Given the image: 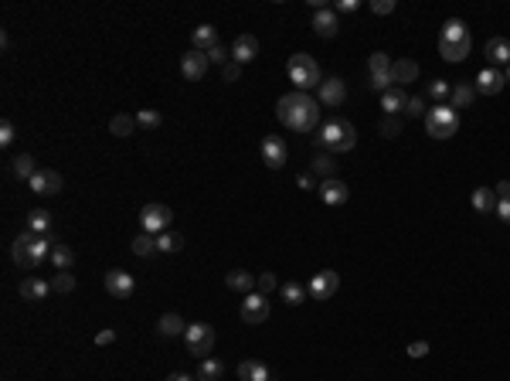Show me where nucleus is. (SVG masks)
<instances>
[{
  "mask_svg": "<svg viewBox=\"0 0 510 381\" xmlns=\"http://www.w3.org/2000/svg\"><path fill=\"white\" fill-rule=\"evenodd\" d=\"M191 48L194 51H211V48H218V27H211V24H198L194 27V34H191Z\"/></svg>",
  "mask_w": 510,
  "mask_h": 381,
  "instance_id": "nucleus-21",
  "label": "nucleus"
},
{
  "mask_svg": "<svg viewBox=\"0 0 510 381\" xmlns=\"http://www.w3.org/2000/svg\"><path fill=\"white\" fill-rule=\"evenodd\" d=\"M313 174H316L320 181H330V177L337 174L333 157H330V153H316V157H313Z\"/></svg>",
  "mask_w": 510,
  "mask_h": 381,
  "instance_id": "nucleus-36",
  "label": "nucleus"
},
{
  "mask_svg": "<svg viewBox=\"0 0 510 381\" xmlns=\"http://www.w3.org/2000/svg\"><path fill=\"white\" fill-rule=\"evenodd\" d=\"M504 75H507V82H510V65H507V72H504Z\"/></svg>",
  "mask_w": 510,
  "mask_h": 381,
  "instance_id": "nucleus-57",
  "label": "nucleus"
},
{
  "mask_svg": "<svg viewBox=\"0 0 510 381\" xmlns=\"http://www.w3.org/2000/svg\"><path fill=\"white\" fill-rule=\"evenodd\" d=\"M51 262H55V269H58V273H68V269L75 266V252H72L68 245H62V242H58V245L51 249Z\"/></svg>",
  "mask_w": 510,
  "mask_h": 381,
  "instance_id": "nucleus-35",
  "label": "nucleus"
},
{
  "mask_svg": "<svg viewBox=\"0 0 510 381\" xmlns=\"http://www.w3.org/2000/svg\"><path fill=\"white\" fill-rule=\"evenodd\" d=\"M286 72H290V82L296 86V93H306V89H320V65H316V58L313 55H293L290 58V65H286Z\"/></svg>",
  "mask_w": 510,
  "mask_h": 381,
  "instance_id": "nucleus-5",
  "label": "nucleus"
},
{
  "mask_svg": "<svg viewBox=\"0 0 510 381\" xmlns=\"http://www.w3.org/2000/svg\"><path fill=\"white\" fill-rule=\"evenodd\" d=\"M429 354V341H415V344H408V358H425Z\"/></svg>",
  "mask_w": 510,
  "mask_h": 381,
  "instance_id": "nucleus-48",
  "label": "nucleus"
},
{
  "mask_svg": "<svg viewBox=\"0 0 510 381\" xmlns=\"http://www.w3.org/2000/svg\"><path fill=\"white\" fill-rule=\"evenodd\" d=\"M112 341H116V330H99V334H96V344H99V347L112 344Z\"/></svg>",
  "mask_w": 510,
  "mask_h": 381,
  "instance_id": "nucleus-52",
  "label": "nucleus"
},
{
  "mask_svg": "<svg viewBox=\"0 0 510 381\" xmlns=\"http://www.w3.org/2000/svg\"><path fill=\"white\" fill-rule=\"evenodd\" d=\"M259 150H262L266 167H272V171H283V167L290 164V147H286V140H279V136H266Z\"/></svg>",
  "mask_w": 510,
  "mask_h": 381,
  "instance_id": "nucleus-11",
  "label": "nucleus"
},
{
  "mask_svg": "<svg viewBox=\"0 0 510 381\" xmlns=\"http://www.w3.org/2000/svg\"><path fill=\"white\" fill-rule=\"evenodd\" d=\"M316 147L333 150V153L354 150V147H357V130H354V123H347V119H327V123L320 126Z\"/></svg>",
  "mask_w": 510,
  "mask_h": 381,
  "instance_id": "nucleus-3",
  "label": "nucleus"
},
{
  "mask_svg": "<svg viewBox=\"0 0 510 381\" xmlns=\"http://www.w3.org/2000/svg\"><path fill=\"white\" fill-rule=\"evenodd\" d=\"M497 197H500V201L510 197V181H500V184H497Z\"/></svg>",
  "mask_w": 510,
  "mask_h": 381,
  "instance_id": "nucleus-55",
  "label": "nucleus"
},
{
  "mask_svg": "<svg viewBox=\"0 0 510 381\" xmlns=\"http://www.w3.org/2000/svg\"><path fill=\"white\" fill-rule=\"evenodd\" d=\"M129 249H133L140 259H150V256H157V252H160V249H157V235H146V232H143V235H136V238L129 242Z\"/></svg>",
  "mask_w": 510,
  "mask_h": 381,
  "instance_id": "nucleus-32",
  "label": "nucleus"
},
{
  "mask_svg": "<svg viewBox=\"0 0 510 381\" xmlns=\"http://www.w3.org/2000/svg\"><path fill=\"white\" fill-rule=\"evenodd\" d=\"M473 99H476V89H473V86H466V82H456V89L449 93L452 109H466V106H473Z\"/></svg>",
  "mask_w": 510,
  "mask_h": 381,
  "instance_id": "nucleus-33",
  "label": "nucleus"
},
{
  "mask_svg": "<svg viewBox=\"0 0 510 381\" xmlns=\"http://www.w3.org/2000/svg\"><path fill=\"white\" fill-rule=\"evenodd\" d=\"M133 130H136V116H129V112H119V116H112V119H109V133H112V136H119V140L133 136Z\"/></svg>",
  "mask_w": 510,
  "mask_h": 381,
  "instance_id": "nucleus-28",
  "label": "nucleus"
},
{
  "mask_svg": "<svg viewBox=\"0 0 510 381\" xmlns=\"http://www.w3.org/2000/svg\"><path fill=\"white\" fill-rule=\"evenodd\" d=\"M449 93H452V86L446 82V79H435L432 86H429V95L439 102V106H446V99H449Z\"/></svg>",
  "mask_w": 510,
  "mask_h": 381,
  "instance_id": "nucleus-42",
  "label": "nucleus"
},
{
  "mask_svg": "<svg viewBox=\"0 0 510 381\" xmlns=\"http://www.w3.org/2000/svg\"><path fill=\"white\" fill-rule=\"evenodd\" d=\"M55 245H58V242L48 238V235L21 232V235L14 238V245H10V259H14L17 266H24V269H38V266L48 259V252H51Z\"/></svg>",
  "mask_w": 510,
  "mask_h": 381,
  "instance_id": "nucleus-2",
  "label": "nucleus"
},
{
  "mask_svg": "<svg viewBox=\"0 0 510 381\" xmlns=\"http://www.w3.org/2000/svg\"><path fill=\"white\" fill-rule=\"evenodd\" d=\"M405 116L408 119H425V99H422V95H408Z\"/></svg>",
  "mask_w": 510,
  "mask_h": 381,
  "instance_id": "nucleus-43",
  "label": "nucleus"
},
{
  "mask_svg": "<svg viewBox=\"0 0 510 381\" xmlns=\"http://www.w3.org/2000/svg\"><path fill=\"white\" fill-rule=\"evenodd\" d=\"M255 58H259V38L238 34L235 45H231V62H235V65H248V62H255Z\"/></svg>",
  "mask_w": 510,
  "mask_h": 381,
  "instance_id": "nucleus-15",
  "label": "nucleus"
},
{
  "mask_svg": "<svg viewBox=\"0 0 510 381\" xmlns=\"http://www.w3.org/2000/svg\"><path fill=\"white\" fill-rule=\"evenodd\" d=\"M157 249H160L164 256H174V252L184 249V235H177V232H164V235H157Z\"/></svg>",
  "mask_w": 510,
  "mask_h": 381,
  "instance_id": "nucleus-37",
  "label": "nucleus"
},
{
  "mask_svg": "<svg viewBox=\"0 0 510 381\" xmlns=\"http://www.w3.org/2000/svg\"><path fill=\"white\" fill-rule=\"evenodd\" d=\"M344 95H347V86L340 82V79H327V82H320V102L323 106H340L344 102Z\"/></svg>",
  "mask_w": 510,
  "mask_h": 381,
  "instance_id": "nucleus-23",
  "label": "nucleus"
},
{
  "mask_svg": "<svg viewBox=\"0 0 510 381\" xmlns=\"http://www.w3.org/2000/svg\"><path fill=\"white\" fill-rule=\"evenodd\" d=\"M225 286L228 289H235V293H252L255 286H259V276H252V273H245V269H231L228 276H225Z\"/></svg>",
  "mask_w": 510,
  "mask_h": 381,
  "instance_id": "nucleus-24",
  "label": "nucleus"
},
{
  "mask_svg": "<svg viewBox=\"0 0 510 381\" xmlns=\"http://www.w3.org/2000/svg\"><path fill=\"white\" fill-rule=\"evenodd\" d=\"M371 10L385 17V14H392V10H395V0H374V3H371Z\"/></svg>",
  "mask_w": 510,
  "mask_h": 381,
  "instance_id": "nucleus-50",
  "label": "nucleus"
},
{
  "mask_svg": "<svg viewBox=\"0 0 510 381\" xmlns=\"http://www.w3.org/2000/svg\"><path fill=\"white\" fill-rule=\"evenodd\" d=\"M504 86H507V75L500 72V69H480V75H476V93L483 95H500L504 93Z\"/></svg>",
  "mask_w": 510,
  "mask_h": 381,
  "instance_id": "nucleus-16",
  "label": "nucleus"
},
{
  "mask_svg": "<svg viewBox=\"0 0 510 381\" xmlns=\"http://www.w3.org/2000/svg\"><path fill=\"white\" fill-rule=\"evenodd\" d=\"M276 116L286 130H296V133H313L316 123H320V102L309 93H290L276 102Z\"/></svg>",
  "mask_w": 510,
  "mask_h": 381,
  "instance_id": "nucleus-1",
  "label": "nucleus"
},
{
  "mask_svg": "<svg viewBox=\"0 0 510 381\" xmlns=\"http://www.w3.org/2000/svg\"><path fill=\"white\" fill-rule=\"evenodd\" d=\"M415 79H418V62H411V58L392 62V86L395 89H405L408 82H415Z\"/></svg>",
  "mask_w": 510,
  "mask_h": 381,
  "instance_id": "nucleus-19",
  "label": "nucleus"
},
{
  "mask_svg": "<svg viewBox=\"0 0 510 381\" xmlns=\"http://www.w3.org/2000/svg\"><path fill=\"white\" fill-rule=\"evenodd\" d=\"M238 378H242V381H272V375H269V368H266L262 361L248 358V361H242V365H238Z\"/></svg>",
  "mask_w": 510,
  "mask_h": 381,
  "instance_id": "nucleus-26",
  "label": "nucleus"
},
{
  "mask_svg": "<svg viewBox=\"0 0 510 381\" xmlns=\"http://www.w3.org/2000/svg\"><path fill=\"white\" fill-rule=\"evenodd\" d=\"M276 286H279V280H276L272 273H262V276H259V293H262V296H269Z\"/></svg>",
  "mask_w": 510,
  "mask_h": 381,
  "instance_id": "nucleus-46",
  "label": "nucleus"
},
{
  "mask_svg": "<svg viewBox=\"0 0 510 381\" xmlns=\"http://www.w3.org/2000/svg\"><path fill=\"white\" fill-rule=\"evenodd\" d=\"M313 31H316L320 38H333V34L340 31L337 10H330V7H320V10L313 14Z\"/></svg>",
  "mask_w": 510,
  "mask_h": 381,
  "instance_id": "nucleus-20",
  "label": "nucleus"
},
{
  "mask_svg": "<svg viewBox=\"0 0 510 381\" xmlns=\"http://www.w3.org/2000/svg\"><path fill=\"white\" fill-rule=\"evenodd\" d=\"M133 289H136V280H133L126 269H109V273H105V293H109V296H116V299H129Z\"/></svg>",
  "mask_w": 510,
  "mask_h": 381,
  "instance_id": "nucleus-13",
  "label": "nucleus"
},
{
  "mask_svg": "<svg viewBox=\"0 0 510 381\" xmlns=\"http://www.w3.org/2000/svg\"><path fill=\"white\" fill-rule=\"evenodd\" d=\"M164 123V116L157 112V109H140L136 112V126H146V130H157Z\"/></svg>",
  "mask_w": 510,
  "mask_h": 381,
  "instance_id": "nucleus-40",
  "label": "nucleus"
},
{
  "mask_svg": "<svg viewBox=\"0 0 510 381\" xmlns=\"http://www.w3.org/2000/svg\"><path fill=\"white\" fill-rule=\"evenodd\" d=\"M225 375V365L214 361V358H201V368H198V381H218Z\"/></svg>",
  "mask_w": 510,
  "mask_h": 381,
  "instance_id": "nucleus-38",
  "label": "nucleus"
},
{
  "mask_svg": "<svg viewBox=\"0 0 510 381\" xmlns=\"http://www.w3.org/2000/svg\"><path fill=\"white\" fill-rule=\"evenodd\" d=\"M368 69H371V89H374V93L385 95L388 89H395V86H392V62H388L385 51H374L371 62H368Z\"/></svg>",
  "mask_w": 510,
  "mask_h": 381,
  "instance_id": "nucleus-9",
  "label": "nucleus"
},
{
  "mask_svg": "<svg viewBox=\"0 0 510 381\" xmlns=\"http://www.w3.org/2000/svg\"><path fill=\"white\" fill-rule=\"evenodd\" d=\"M27 184H31L34 194H58V190H62V174L51 171V167H44V171H38Z\"/></svg>",
  "mask_w": 510,
  "mask_h": 381,
  "instance_id": "nucleus-18",
  "label": "nucleus"
},
{
  "mask_svg": "<svg viewBox=\"0 0 510 381\" xmlns=\"http://www.w3.org/2000/svg\"><path fill=\"white\" fill-rule=\"evenodd\" d=\"M487 58H490V69L510 65V41L507 38H490V41H487Z\"/></svg>",
  "mask_w": 510,
  "mask_h": 381,
  "instance_id": "nucleus-25",
  "label": "nucleus"
},
{
  "mask_svg": "<svg viewBox=\"0 0 510 381\" xmlns=\"http://www.w3.org/2000/svg\"><path fill=\"white\" fill-rule=\"evenodd\" d=\"M378 130H381V136H388V140H395V136H402V119H398V116H385Z\"/></svg>",
  "mask_w": 510,
  "mask_h": 381,
  "instance_id": "nucleus-41",
  "label": "nucleus"
},
{
  "mask_svg": "<svg viewBox=\"0 0 510 381\" xmlns=\"http://www.w3.org/2000/svg\"><path fill=\"white\" fill-rule=\"evenodd\" d=\"M337 10L340 14H350V10H357V0H337Z\"/></svg>",
  "mask_w": 510,
  "mask_h": 381,
  "instance_id": "nucleus-54",
  "label": "nucleus"
},
{
  "mask_svg": "<svg viewBox=\"0 0 510 381\" xmlns=\"http://www.w3.org/2000/svg\"><path fill=\"white\" fill-rule=\"evenodd\" d=\"M14 136H17V133H14V123H10V119H3V123H0V143H3V147H10V143H14Z\"/></svg>",
  "mask_w": 510,
  "mask_h": 381,
  "instance_id": "nucleus-47",
  "label": "nucleus"
},
{
  "mask_svg": "<svg viewBox=\"0 0 510 381\" xmlns=\"http://www.w3.org/2000/svg\"><path fill=\"white\" fill-rule=\"evenodd\" d=\"M170 221H174V211L167 204H143V211H140V228L146 235H164L170 228Z\"/></svg>",
  "mask_w": 510,
  "mask_h": 381,
  "instance_id": "nucleus-8",
  "label": "nucleus"
},
{
  "mask_svg": "<svg viewBox=\"0 0 510 381\" xmlns=\"http://www.w3.org/2000/svg\"><path fill=\"white\" fill-rule=\"evenodd\" d=\"M214 327L211 323H188V330H184V344H188V351L194 354V358H207L211 351H214Z\"/></svg>",
  "mask_w": 510,
  "mask_h": 381,
  "instance_id": "nucleus-7",
  "label": "nucleus"
},
{
  "mask_svg": "<svg viewBox=\"0 0 510 381\" xmlns=\"http://www.w3.org/2000/svg\"><path fill=\"white\" fill-rule=\"evenodd\" d=\"M242 320L245 323H252V327H259V323H266L269 320V296H262V293H248L245 299H242Z\"/></svg>",
  "mask_w": 510,
  "mask_h": 381,
  "instance_id": "nucleus-10",
  "label": "nucleus"
},
{
  "mask_svg": "<svg viewBox=\"0 0 510 381\" xmlns=\"http://www.w3.org/2000/svg\"><path fill=\"white\" fill-rule=\"evenodd\" d=\"M497 190L490 188H476L473 190V197H470V204H473V211H480V214H487V211H497Z\"/></svg>",
  "mask_w": 510,
  "mask_h": 381,
  "instance_id": "nucleus-27",
  "label": "nucleus"
},
{
  "mask_svg": "<svg viewBox=\"0 0 510 381\" xmlns=\"http://www.w3.org/2000/svg\"><path fill=\"white\" fill-rule=\"evenodd\" d=\"M337 289H340V276H337L333 269H323V273H316V276L306 283L309 299H330Z\"/></svg>",
  "mask_w": 510,
  "mask_h": 381,
  "instance_id": "nucleus-12",
  "label": "nucleus"
},
{
  "mask_svg": "<svg viewBox=\"0 0 510 381\" xmlns=\"http://www.w3.org/2000/svg\"><path fill=\"white\" fill-rule=\"evenodd\" d=\"M300 188H303V190L316 188V174H300Z\"/></svg>",
  "mask_w": 510,
  "mask_h": 381,
  "instance_id": "nucleus-53",
  "label": "nucleus"
},
{
  "mask_svg": "<svg viewBox=\"0 0 510 381\" xmlns=\"http://www.w3.org/2000/svg\"><path fill=\"white\" fill-rule=\"evenodd\" d=\"M456 130H459V116L452 106H435L425 112V133L432 140H449V136H456Z\"/></svg>",
  "mask_w": 510,
  "mask_h": 381,
  "instance_id": "nucleus-6",
  "label": "nucleus"
},
{
  "mask_svg": "<svg viewBox=\"0 0 510 381\" xmlns=\"http://www.w3.org/2000/svg\"><path fill=\"white\" fill-rule=\"evenodd\" d=\"M497 218H500L504 225H510V197H504V201H497Z\"/></svg>",
  "mask_w": 510,
  "mask_h": 381,
  "instance_id": "nucleus-51",
  "label": "nucleus"
},
{
  "mask_svg": "<svg viewBox=\"0 0 510 381\" xmlns=\"http://www.w3.org/2000/svg\"><path fill=\"white\" fill-rule=\"evenodd\" d=\"M439 55L446 58V62H463V58H470V31H466V24L463 21H446L442 24V34H439Z\"/></svg>",
  "mask_w": 510,
  "mask_h": 381,
  "instance_id": "nucleus-4",
  "label": "nucleus"
},
{
  "mask_svg": "<svg viewBox=\"0 0 510 381\" xmlns=\"http://www.w3.org/2000/svg\"><path fill=\"white\" fill-rule=\"evenodd\" d=\"M228 58H231V51H225L221 45L207 51V62H211V65H228Z\"/></svg>",
  "mask_w": 510,
  "mask_h": 381,
  "instance_id": "nucleus-45",
  "label": "nucleus"
},
{
  "mask_svg": "<svg viewBox=\"0 0 510 381\" xmlns=\"http://www.w3.org/2000/svg\"><path fill=\"white\" fill-rule=\"evenodd\" d=\"M207 65H211V62H207L204 51H194V48H191L188 55H181V75L191 79V82H201L204 75H207Z\"/></svg>",
  "mask_w": 510,
  "mask_h": 381,
  "instance_id": "nucleus-14",
  "label": "nucleus"
},
{
  "mask_svg": "<svg viewBox=\"0 0 510 381\" xmlns=\"http://www.w3.org/2000/svg\"><path fill=\"white\" fill-rule=\"evenodd\" d=\"M221 75H225V82H238V79H242V65H235V62H228Z\"/></svg>",
  "mask_w": 510,
  "mask_h": 381,
  "instance_id": "nucleus-49",
  "label": "nucleus"
},
{
  "mask_svg": "<svg viewBox=\"0 0 510 381\" xmlns=\"http://www.w3.org/2000/svg\"><path fill=\"white\" fill-rule=\"evenodd\" d=\"M48 228H51V214H48L44 208H34V211L27 214V232H34V235H48Z\"/></svg>",
  "mask_w": 510,
  "mask_h": 381,
  "instance_id": "nucleus-34",
  "label": "nucleus"
},
{
  "mask_svg": "<svg viewBox=\"0 0 510 381\" xmlns=\"http://www.w3.org/2000/svg\"><path fill=\"white\" fill-rule=\"evenodd\" d=\"M188 327H184V320L177 317V313H164L160 320H157V334L160 337H181Z\"/></svg>",
  "mask_w": 510,
  "mask_h": 381,
  "instance_id": "nucleus-30",
  "label": "nucleus"
},
{
  "mask_svg": "<svg viewBox=\"0 0 510 381\" xmlns=\"http://www.w3.org/2000/svg\"><path fill=\"white\" fill-rule=\"evenodd\" d=\"M51 289H55V293H72V289H75V276H72V273H58V276L51 280Z\"/></svg>",
  "mask_w": 510,
  "mask_h": 381,
  "instance_id": "nucleus-44",
  "label": "nucleus"
},
{
  "mask_svg": "<svg viewBox=\"0 0 510 381\" xmlns=\"http://www.w3.org/2000/svg\"><path fill=\"white\" fill-rule=\"evenodd\" d=\"M320 201L323 204H330V208H337V204H347V197H350V190L344 181H337V177H330V181H320Z\"/></svg>",
  "mask_w": 510,
  "mask_h": 381,
  "instance_id": "nucleus-17",
  "label": "nucleus"
},
{
  "mask_svg": "<svg viewBox=\"0 0 510 381\" xmlns=\"http://www.w3.org/2000/svg\"><path fill=\"white\" fill-rule=\"evenodd\" d=\"M167 381H198V378H191V375H181V371H174V375H167Z\"/></svg>",
  "mask_w": 510,
  "mask_h": 381,
  "instance_id": "nucleus-56",
  "label": "nucleus"
},
{
  "mask_svg": "<svg viewBox=\"0 0 510 381\" xmlns=\"http://www.w3.org/2000/svg\"><path fill=\"white\" fill-rule=\"evenodd\" d=\"M10 174H14L17 181H31V177L38 174V167H34V157H31V153H21V157H14V160H10Z\"/></svg>",
  "mask_w": 510,
  "mask_h": 381,
  "instance_id": "nucleus-29",
  "label": "nucleus"
},
{
  "mask_svg": "<svg viewBox=\"0 0 510 381\" xmlns=\"http://www.w3.org/2000/svg\"><path fill=\"white\" fill-rule=\"evenodd\" d=\"M279 293H283V299H286L290 306H296V303H303L306 299V289L300 283H283L279 286Z\"/></svg>",
  "mask_w": 510,
  "mask_h": 381,
  "instance_id": "nucleus-39",
  "label": "nucleus"
},
{
  "mask_svg": "<svg viewBox=\"0 0 510 381\" xmlns=\"http://www.w3.org/2000/svg\"><path fill=\"white\" fill-rule=\"evenodd\" d=\"M17 293H21V299H48V293H55V289H51V283H44L38 276H27V280H21Z\"/></svg>",
  "mask_w": 510,
  "mask_h": 381,
  "instance_id": "nucleus-22",
  "label": "nucleus"
},
{
  "mask_svg": "<svg viewBox=\"0 0 510 381\" xmlns=\"http://www.w3.org/2000/svg\"><path fill=\"white\" fill-rule=\"evenodd\" d=\"M405 106H408V93H405V89H388V93L381 95V109H385L388 116H398Z\"/></svg>",
  "mask_w": 510,
  "mask_h": 381,
  "instance_id": "nucleus-31",
  "label": "nucleus"
}]
</instances>
